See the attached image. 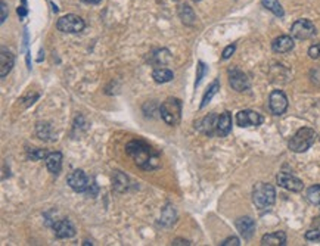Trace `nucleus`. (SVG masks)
I'll return each mask as SVG.
<instances>
[{
  "instance_id": "nucleus-1",
  "label": "nucleus",
  "mask_w": 320,
  "mask_h": 246,
  "mask_svg": "<svg viewBox=\"0 0 320 246\" xmlns=\"http://www.w3.org/2000/svg\"><path fill=\"white\" fill-rule=\"evenodd\" d=\"M126 152L133 158L139 168L155 169L159 167V156L152 151V147L148 143L142 140H131L126 146Z\"/></svg>"
},
{
  "instance_id": "nucleus-2",
  "label": "nucleus",
  "mask_w": 320,
  "mask_h": 246,
  "mask_svg": "<svg viewBox=\"0 0 320 246\" xmlns=\"http://www.w3.org/2000/svg\"><path fill=\"white\" fill-rule=\"evenodd\" d=\"M316 137H317V134H316L314 130L310 129V127H303V129L298 130L294 136L291 137L288 146H289V149L292 152H295V154H303V152L308 151L314 144Z\"/></svg>"
},
{
  "instance_id": "nucleus-3",
  "label": "nucleus",
  "mask_w": 320,
  "mask_h": 246,
  "mask_svg": "<svg viewBox=\"0 0 320 246\" xmlns=\"http://www.w3.org/2000/svg\"><path fill=\"white\" fill-rule=\"evenodd\" d=\"M253 202L258 209H267L276 202V190L269 183H257L253 189Z\"/></svg>"
},
{
  "instance_id": "nucleus-4",
  "label": "nucleus",
  "mask_w": 320,
  "mask_h": 246,
  "mask_svg": "<svg viewBox=\"0 0 320 246\" xmlns=\"http://www.w3.org/2000/svg\"><path fill=\"white\" fill-rule=\"evenodd\" d=\"M161 118L166 121V124L174 127L181 119V101L177 97H168L159 106Z\"/></svg>"
},
{
  "instance_id": "nucleus-5",
  "label": "nucleus",
  "mask_w": 320,
  "mask_h": 246,
  "mask_svg": "<svg viewBox=\"0 0 320 246\" xmlns=\"http://www.w3.org/2000/svg\"><path fill=\"white\" fill-rule=\"evenodd\" d=\"M84 27H86L84 19L74 13H68V15L61 16L56 22V28L62 33H68V34L81 33L84 30Z\"/></svg>"
},
{
  "instance_id": "nucleus-6",
  "label": "nucleus",
  "mask_w": 320,
  "mask_h": 246,
  "mask_svg": "<svg viewBox=\"0 0 320 246\" xmlns=\"http://www.w3.org/2000/svg\"><path fill=\"white\" fill-rule=\"evenodd\" d=\"M317 33L314 24L310 19H298L291 27V36L296 40H308Z\"/></svg>"
},
{
  "instance_id": "nucleus-7",
  "label": "nucleus",
  "mask_w": 320,
  "mask_h": 246,
  "mask_svg": "<svg viewBox=\"0 0 320 246\" xmlns=\"http://www.w3.org/2000/svg\"><path fill=\"white\" fill-rule=\"evenodd\" d=\"M66 182L70 184V187H71L73 190L78 192V193H86V190L89 189L90 186L89 177L86 176V173H84L83 169H76V171H73V173L68 176Z\"/></svg>"
},
{
  "instance_id": "nucleus-8",
  "label": "nucleus",
  "mask_w": 320,
  "mask_h": 246,
  "mask_svg": "<svg viewBox=\"0 0 320 246\" xmlns=\"http://www.w3.org/2000/svg\"><path fill=\"white\" fill-rule=\"evenodd\" d=\"M269 108L273 115H282L288 109V97L282 90H273L269 96Z\"/></svg>"
},
{
  "instance_id": "nucleus-9",
  "label": "nucleus",
  "mask_w": 320,
  "mask_h": 246,
  "mask_svg": "<svg viewBox=\"0 0 320 246\" xmlns=\"http://www.w3.org/2000/svg\"><path fill=\"white\" fill-rule=\"evenodd\" d=\"M229 84L233 90L242 93V91L249 89V78L239 68H231L229 69Z\"/></svg>"
},
{
  "instance_id": "nucleus-10",
  "label": "nucleus",
  "mask_w": 320,
  "mask_h": 246,
  "mask_svg": "<svg viewBox=\"0 0 320 246\" xmlns=\"http://www.w3.org/2000/svg\"><path fill=\"white\" fill-rule=\"evenodd\" d=\"M264 122V118L263 115H260L256 111H251V109H243L239 111L236 114V124L239 127H251V126H261Z\"/></svg>"
},
{
  "instance_id": "nucleus-11",
  "label": "nucleus",
  "mask_w": 320,
  "mask_h": 246,
  "mask_svg": "<svg viewBox=\"0 0 320 246\" xmlns=\"http://www.w3.org/2000/svg\"><path fill=\"white\" fill-rule=\"evenodd\" d=\"M276 182L281 187L289 190V192H295V193H298L304 189V183L301 182L298 177L289 174V173H279L276 176Z\"/></svg>"
},
{
  "instance_id": "nucleus-12",
  "label": "nucleus",
  "mask_w": 320,
  "mask_h": 246,
  "mask_svg": "<svg viewBox=\"0 0 320 246\" xmlns=\"http://www.w3.org/2000/svg\"><path fill=\"white\" fill-rule=\"evenodd\" d=\"M52 229H53V233L58 239H70V237H74L76 236V229L73 226V223L70 220H58L52 224Z\"/></svg>"
},
{
  "instance_id": "nucleus-13",
  "label": "nucleus",
  "mask_w": 320,
  "mask_h": 246,
  "mask_svg": "<svg viewBox=\"0 0 320 246\" xmlns=\"http://www.w3.org/2000/svg\"><path fill=\"white\" fill-rule=\"evenodd\" d=\"M217 119L218 117L216 114H210V115H207L204 117L201 121H198L196 124H195V127L199 130L201 133H204L205 136H208V137H211V136H214L216 134V129H217Z\"/></svg>"
},
{
  "instance_id": "nucleus-14",
  "label": "nucleus",
  "mask_w": 320,
  "mask_h": 246,
  "mask_svg": "<svg viewBox=\"0 0 320 246\" xmlns=\"http://www.w3.org/2000/svg\"><path fill=\"white\" fill-rule=\"evenodd\" d=\"M235 226L238 229L239 234L242 236L245 240L251 239L253 234L256 232V221L253 220L251 217H241L235 221Z\"/></svg>"
},
{
  "instance_id": "nucleus-15",
  "label": "nucleus",
  "mask_w": 320,
  "mask_h": 246,
  "mask_svg": "<svg viewBox=\"0 0 320 246\" xmlns=\"http://www.w3.org/2000/svg\"><path fill=\"white\" fill-rule=\"evenodd\" d=\"M294 37L292 36H279L278 39L273 40L271 49L276 53H288L294 49Z\"/></svg>"
},
{
  "instance_id": "nucleus-16",
  "label": "nucleus",
  "mask_w": 320,
  "mask_h": 246,
  "mask_svg": "<svg viewBox=\"0 0 320 246\" xmlns=\"http://www.w3.org/2000/svg\"><path fill=\"white\" fill-rule=\"evenodd\" d=\"M13 64H15V56L12 55V52H9L5 47H2V53H0V77L5 78L11 72Z\"/></svg>"
},
{
  "instance_id": "nucleus-17",
  "label": "nucleus",
  "mask_w": 320,
  "mask_h": 246,
  "mask_svg": "<svg viewBox=\"0 0 320 246\" xmlns=\"http://www.w3.org/2000/svg\"><path fill=\"white\" fill-rule=\"evenodd\" d=\"M232 131V114L229 111H224L217 119V129L216 134L218 137H226Z\"/></svg>"
},
{
  "instance_id": "nucleus-18",
  "label": "nucleus",
  "mask_w": 320,
  "mask_h": 246,
  "mask_svg": "<svg viewBox=\"0 0 320 246\" xmlns=\"http://www.w3.org/2000/svg\"><path fill=\"white\" fill-rule=\"evenodd\" d=\"M170 59H171V55H170V51H167V49H156L154 52L149 53V56H148V62L156 68L170 62Z\"/></svg>"
},
{
  "instance_id": "nucleus-19",
  "label": "nucleus",
  "mask_w": 320,
  "mask_h": 246,
  "mask_svg": "<svg viewBox=\"0 0 320 246\" xmlns=\"http://www.w3.org/2000/svg\"><path fill=\"white\" fill-rule=\"evenodd\" d=\"M263 246H283L286 245V234L285 232H273V233L264 234L261 237Z\"/></svg>"
},
{
  "instance_id": "nucleus-20",
  "label": "nucleus",
  "mask_w": 320,
  "mask_h": 246,
  "mask_svg": "<svg viewBox=\"0 0 320 246\" xmlns=\"http://www.w3.org/2000/svg\"><path fill=\"white\" fill-rule=\"evenodd\" d=\"M46 167L51 171L52 174H59V171L62 168V154L61 152H51L49 155L44 158Z\"/></svg>"
},
{
  "instance_id": "nucleus-21",
  "label": "nucleus",
  "mask_w": 320,
  "mask_h": 246,
  "mask_svg": "<svg viewBox=\"0 0 320 246\" xmlns=\"http://www.w3.org/2000/svg\"><path fill=\"white\" fill-rule=\"evenodd\" d=\"M128 186H130V180H128L127 176L124 173H121V171H116L114 177H112V187H114V190L118 192V193H124V192H127Z\"/></svg>"
},
{
  "instance_id": "nucleus-22",
  "label": "nucleus",
  "mask_w": 320,
  "mask_h": 246,
  "mask_svg": "<svg viewBox=\"0 0 320 246\" xmlns=\"http://www.w3.org/2000/svg\"><path fill=\"white\" fill-rule=\"evenodd\" d=\"M152 78H154L155 83L158 84H164V83H168L174 78V74L173 71H170L168 68H163V66H158L152 71Z\"/></svg>"
},
{
  "instance_id": "nucleus-23",
  "label": "nucleus",
  "mask_w": 320,
  "mask_h": 246,
  "mask_svg": "<svg viewBox=\"0 0 320 246\" xmlns=\"http://www.w3.org/2000/svg\"><path fill=\"white\" fill-rule=\"evenodd\" d=\"M179 16L180 19H181V22H183L185 26H193V24H195V19H196L192 8H191L189 5H181V6H180Z\"/></svg>"
},
{
  "instance_id": "nucleus-24",
  "label": "nucleus",
  "mask_w": 320,
  "mask_h": 246,
  "mask_svg": "<svg viewBox=\"0 0 320 246\" xmlns=\"http://www.w3.org/2000/svg\"><path fill=\"white\" fill-rule=\"evenodd\" d=\"M36 133H37V137L41 139V140H44V142H52V140H55L53 133H52L51 124H48V122H37V126H36Z\"/></svg>"
},
{
  "instance_id": "nucleus-25",
  "label": "nucleus",
  "mask_w": 320,
  "mask_h": 246,
  "mask_svg": "<svg viewBox=\"0 0 320 246\" xmlns=\"http://www.w3.org/2000/svg\"><path fill=\"white\" fill-rule=\"evenodd\" d=\"M218 90H220V81H218V80H214V81L211 83V86L208 87V90L205 91L204 97H202V102H201V105H199V108L202 109V108H205L207 105L210 104V102H211V99L217 94Z\"/></svg>"
},
{
  "instance_id": "nucleus-26",
  "label": "nucleus",
  "mask_w": 320,
  "mask_h": 246,
  "mask_svg": "<svg viewBox=\"0 0 320 246\" xmlns=\"http://www.w3.org/2000/svg\"><path fill=\"white\" fill-rule=\"evenodd\" d=\"M177 218V215H176V209L174 207H171V205H166V208L161 211V224H164V226H171V224H174V221Z\"/></svg>"
},
{
  "instance_id": "nucleus-27",
  "label": "nucleus",
  "mask_w": 320,
  "mask_h": 246,
  "mask_svg": "<svg viewBox=\"0 0 320 246\" xmlns=\"http://www.w3.org/2000/svg\"><path fill=\"white\" fill-rule=\"evenodd\" d=\"M261 5H263L267 11H270L273 15H276V16H279V18H282V16L285 15V11H283L281 3H279V0H261Z\"/></svg>"
},
{
  "instance_id": "nucleus-28",
  "label": "nucleus",
  "mask_w": 320,
  "mask_h": 246,
  "mask_svg": "<svg viewBox=\"0 0 320 246\" xmlns=\"http://www.w3.org/2000/svg\"><path fill=\"white\" fill-rule=\"evenodd\" d=\"M306 198L310 204L313 205H320V184H314V186H310L306 192Z\"/></svg>"
},
{
  "instance_id": "nucleus-29",
  "label": "nucleus",
  "mask_w": 320,
  "mask_h": 246,
  "mask_svg": "<svg viewBox=\"0 0 320 246\" xmlns=\"http://www.w3.org/2000/svg\"><path fill=\"white\" fill-rule=\"evenodd\" d=\"M48 155H49V152H48L46 149H40V147H31V149H27V158H28V159H31V161L44 159Z\"/></svg>"
},
{
  "instance_id": "nucleus-30",
  "label": "nucleus",
  "mask_w": 320,
  "mask_h": 246,
  "mask_svg": "<svg viewBox=\"0 0 320 246\" xmlns=\"http://www.w3.org/2000/svg\"><path fill=\"white\" fill-rule=\"evenodd\" d=\"M205 72H207V65L199 61V62H198V66H196V81H195V87H198V86L201 84Z\"/></svg>"
},
{
  "instance_id": "nucleus-31",
  "label": "nucleus",
  "mask_w": 320,
  "mask_h": 246,
  "mask_svg": "<svg viewBox=\"0 0 320 246\" xmlns=\"http://www.w3.org/2000/svg\"><path fill=\"white\" fill-rule=\"evenodd\" d=\"M308 56H310L311 59H317V58H320V43L310 46V49H308Z\"/></svg>"
},
{
  "instance_id": "nucleus-32",
  "label": "nucleus",
  "mask_w": 320,
  "mask_h": 246,
  "mask_svg": "<svg viewBox=\"0 0 320 246\" xmlns=\"http://www.w3.org/2000/svg\"><path fill=\"white\" fill-rule=\"evenodd\" d=\"M235 51H236V44H229L224 51H223V55H221V58L226 61V59H229L231 58L232 55L235 53Z\"/></svg>"
},
{
  "instance_id": "nucleus-33",
  "label": "nucleus",
  "mask_w": 320,
  "mask_h": 246,
  "mask_svg": "<svg viewBox=\"0 0 320 246\" xmlns=\"http://www.w3.org/2000/svg\"><path fill=\"white\" fill-rule=\"evenodd\" d=\"M239 245H241V240H239L238 237H235V236L227 237V239L223 240V243H221V246H239Z\"/></svg>"
},
{
  "instance_id": "nucleus-34",
  "label": "nucleus",
  "mask_w": 320,
  "mask_h": 246,
  "mask_svg": "<svg viewBox=\"0 0 320 246\" xmlns=\"http://www.w3.org/2000/svg\"><path fill=\"white\" fill-rule=\"evenodd\" d=\"M304 237L307 240H320V230H308Z\"/></svg>"
},
{
  "instance_id": "nucleus-35",
  "label": "nucleus",
  "mask_w": 320,
  "mask_h": 246,
  "mask_svg": "<svg viewBox=\"0 0 320 246\" xmlns=\"http://www.w3.org/2000/svg\"><path fill=\"white\" fill-rule=\"evenodd\" d=\"M0 8H2V18H0V22L3 24V22L6 21V18H8V5H6V2L2 0Z\"/></svg>"
},
{
  "instance_id": "nucleus-36",
  "label": "nucleus",
  "mask_w": 320,
  "mask_h": 246,
  "mask_svg": "<svg viewBox=\"0 0 320 246\" xmlns=\"http://www.w3.org/2000/svg\"><path fill=\"white\" fill-rule=\"evenodd\" d=\"M86 193L90 194V196H93V198L98 194V186H96V183H90L89 189L86 190Z\"/></svg>"
},
{
  "instance_id": "nucleus-37",
  "label": "nucleus",
  "mask_w": 320,
  "mask_h": 246,
  "mask_svg": "<svg viewBox=\"0 0 320 246\" xmlns=\"http://www.w3.org/2000/svg\"><path fill=\"white\" fill-rule=\"evenodd\" d=\"M26 3H27V0H22V5L18 8V15H19V18H26V15H27Z\"/></svg>"
},
{
  "instance_id": "nucleus-38",
  "label": "nucleus",
  "mask_w": 320,
  "mask_h": 246,
  "mask_svg": "<svg viewBox=\"0 0 320 246\" xmlns=\"http://www.w3.org/2000/svg\"><path fill=\"white\" fill-rule=\"evenodd\" d=\"M173 245L174 246H177V245H186V246H189V245H192L189 240H186V239H174L173 240Z\"/></svg>"
},
{
  "instance_id": "nucleus-39",
  "label": "nucleus",
  "mask_w": 320,
  "mask_h": 246,
  "mask_svg": "<svg viewBox=\"0 0 320 246\" xmlns=\"http://www.w3.org/2000/svg\"><path fill=\"white\" fill-rule=\"evenodd\" d=\"M84 2H87V3H92V5H98V3H101L102 0H84Z\"/></svg>"
},
{
  "instance_id": "nucleus-40",
  "label": "nucleus",
  "mask_w": 320,
  "mask_h": 246,
  "mask_svg": "<svg viewBox=\"0 0 320 246\" xmlns=\"http://www.w3.org/2000/svg\"><path fill=\"white\" fill-rule=\"evenodd\" d=\"M193 2H199V0H193Z\"/></svg>"
}]
</instances>
